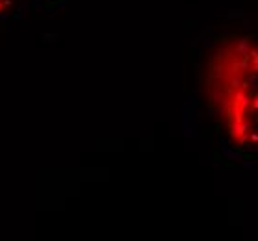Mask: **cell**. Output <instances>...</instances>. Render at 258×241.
Segmentation results:
<instances>
[{"label":"cell","mask_w":258,"mask_h":241,"mask_svg":"<svg viewBox=\"0 0 258 241\" xmlns=\"http://www.w3.org/2000/svg\"><path fill=\"white\" fill-rule=\"evenodd\" d=\"M258 50L252 36H230L212 52L205 74L206 99L227 141L240 152L258 145Z\"/></svg>","instance_id":"1"},{"label":"cell","mask_w":258,"mask_h":241,"mask_svg":"<svg viewBox=\"0 0 258 241\" xmlns=\"http://www.w3.org/2000/svg\"><path fill=\"white\" fill-rule=\"evenodd\" d=\"M15 6V0H0V19L6 17Z\"/></svg>","instance_id":"2"}]
</instances>
